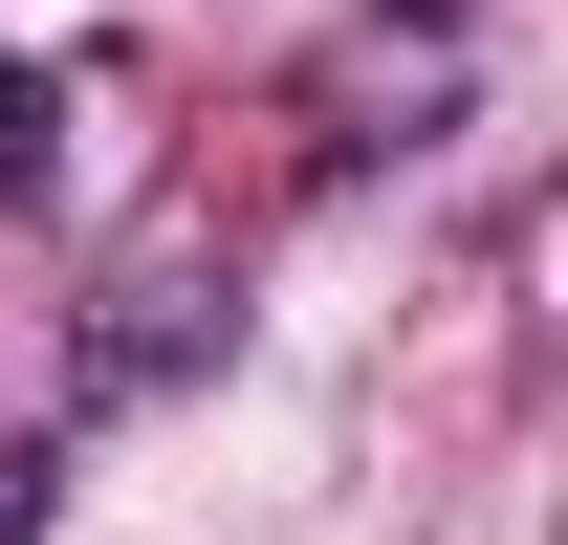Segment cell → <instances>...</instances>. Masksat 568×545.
<instances>
[{
	"instance_id": "cell-2",
	"label": "cell",
	"mask_w": 568,
	"mask_h": 545,
	"mask_svg": "<svg viewBox=\"0 0 568 545\" xmlns=\"http://www.w3.org/2000/svg\"><path fill=\"white\" fill-rule=\"evenodd\" d=\"M0 197H44V88L0 66Z\"/></svg>"
},
{
	"instance_id": "cell-1",
	"label": "cell",
	"mask_w": 568,
	"mask_h": 545,
	"mask_svg": "<svg viewBox=\"0 0 568 545\" xmlns=\"http://www.w3.org/2000/svg\"><path fill=\"white\" fill-rule=\"evenodd\" d=\"M219 328V306H197V284H132V328H110V349H88V393H153V371H175V349H197Z\"/></svg>"
}]
</instances>
